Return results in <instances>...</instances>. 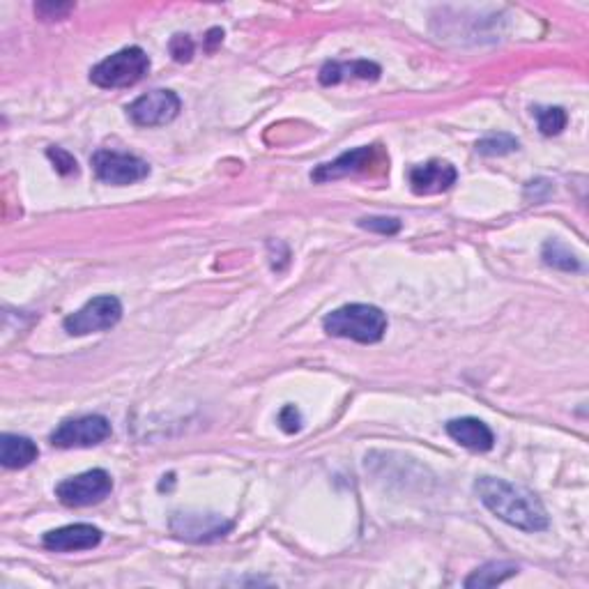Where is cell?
<instances>
[{
  "mask_svg": "<svg viewBox=\"0 0 589 589\" xmlns=\"http://www.w3.org/2000/svg\"><path fill=\"white\" fill-rule=\"evenodd\" d=\"M474 493L484 507L511 527H518L523 532H543L548 530V514L539 502V497L509 484L504 479L479 477L474 481Z\"/></svg>",
  "mask_w": 589,
  "mask_h": 589,
  "instance_id": "1",
  "label": "cell"
},
{
  "mask_svg": "<svg viewBox=\"0 0 589 589\" xmlns=\"http://www.w3.org/2000/svg\"><path fill=\"white\" fill-rule=\"evenodd\" d=\"M325 332L357 343H378L387 332V316L373 304H346L323 320Z\"/></svg>",
  "mask_w": 589,
  "mask_h": 589,
  "instance_id": "2",
  "label": "cell"
},
{
  "mask_svg": "<svg viewBox=\"0 0 589 589\" xmlns=\"http://www.w3.org/2000/svg\"><path fill=\"white\" fill-rule=\"evenodd\" d=\"M150 72V58L141 47H127L93 67L90 81L99 88L136 86Z\"/></svg>",
  "mask_w": 589,
  "mask_h": 589,
  "instance_id": "3",
  "label": "cell"
},
{
  "mask_svg": "<svg viewBox=\"0 0 589 589\" xmlns=\"http://www.w3.org/2000/svg\"><path fill=\"white\" fill-rule=\"evenodd\" d=\"M122 318V304L113 295H99L81 307L72 316L65 318V332L70 336H88L95 332H106L116 327Z\"/></svg>",
  "mask_w": 589,
  "mask_h": 589,
  "instance_id": "4",
  "label": "cell"
},
{
  "mask_svg": "<svg viewBox=\"0 0 589 589\" xmlns=\"http://www.w3.org/2000/svg\"><path fill=\"white\" fill-rule=\"evenodd\" d=\"M113 491V479L106 470H88L83 474H76L56 486V497L65 507H90L99 504L104 497H109Z\"/></svg>",
  "mask_w": 589,
  "mask_h": 589,
  "instance_id": "5",
  "label": "cell"
},
{
  "mask_svg": "<svg viewBox=\"0 0 589 589\" xmlns=\"http://www.w3.org/2000/svg\"><path fill=\"white\" fill-rule=\"evenodd\" d=\"M175 537L189 543H210L224 539L233 530V520L219 514H201V511H178L168 520Z\"/></svg>",
  "mask_w": 589,
  "mask_h": 589,
  "instance_id": "6",
  "label": "cell"
},
{
  "mask_svg": "<svg viewBox=\"0 0 589 589\" xmlns=\"http://www.w3.org/2000/svg\"><path fill=\"white\" fill-rule=\"evenodd\" d=\"M93 168L99 180L113 187L134 185L150 175V166L141 157L113 150H99L93 157Z\"/></svg>",
  "mask_w": 589,
  "mask_h": 589,
  "instance_id": "7",
  "label": "cell"
},
{
  "mask_svg": "<svg viewBox=\"0 0 589 589\" xmlns=\"http://www.w3.org/2000/svg\"><path fill=\"white\" fill-rule=\"evenodd\" d=\"M106 438H111L109 419L102 415H86L60 424L56 431L51 433V445L58 449L95 447Z\"/></svg>",
  "mask_w": 589,
  "mask_h": 589,
  "instance_id": "8",
  "label": "cell"
},
{
  "mask_svg": "<svg viewBox=\"0 0 589 589\" xmlns=\"http://www.w3.org/2000/svg\"><path fill=\"white\" fill-rule=\"evenodd\" d=\"M180 97L171 90H152L127 106V116L136 127H162L178 118Z\"/></svg>",
  "mask_w": 589,
  "mask_h": 589,
  "instance_id": "9",
  "label": "cell"
},
{
  "mask_svg": "<svg viewBox=\"0 0 589 589\" xmlns=\"http://www.w3.org/2000/svg\"><path fill=\"white\" fill-rule=\"evenodd\" d=\"M102 541V530L88 523H74L58 527L44 534V548L56 553H76V550H93Z\"/></svg>",
  "mask_w": 589,
  "mask_h": 589,
  "instance_id": "10",
  "label": "cell"
},
{
  "mask_svg": "<svg viewBox=\"0 0 589 589\" xmlns=\"http://www.w3.org/2000/svg\"><path fill=\"white\" fill-rule=\"evenodd\" d=\"M376 159V148L373 145H362V148L343 152L339 159H334L330 164H320L316 171L311 173L313 182H330L339 178H348V175L364 173L366 168Z\"/></svg>",
  "mask_w": 589,
  "mask_h": 589,
  "instance_id": "11",
  "label": "cell"
},
{
  "mask_svg": "<svg viewBox=\"0 0 589 589\" xmlns=\"http://www.w3.org/2000/svg\"><path fill=\"white\" fill-rule=\"evenodd\" d=\"M458 173L456 168L449 162H440V159H433V162L415 166L410 171V187L419 196L428 194H442L451 185H456Z\"/></svg>",
  "mask_w": 589,
  "mask_h": 589,
  "instance_id": "12",
  "label": "cell"
},
{
  "mask_svg": "<svg viewBox=\"0 0 589 589\" xmlns=\"http://www.w3.org/2000/svg\"><path fill=\"white\" fill-rule=\"evenodd\" d=\"M447 435L458 445L472 451H491L495 445V435L481 419L461 417L447 422Z\"/></svg>",
  "mask_w": 589,
  "mask_h": 589,
  "instance_id": "13",
  "label": "cell"
},
{
  "mask_svg": "<svg viewBox=\"0 0 589 589\" xmlns=\"http://www.w3.org/2000/svg\"><path fill=\"white\" fill-rule=\"evenodd\" d=\"M380 65L369 63V60H353V63H325L320 70V83L323 86H336V83L359 79V81H378L380 79Z\"/></svg>",
  "mask_w": 589,
  "mask_h": 589,
  "instance_id": "14",
  "label": "cell"
},
{
  "mask_svg": "<svg viewBox=\"0 0 589 589\" xmlns=\"http://www.w3.org/2000/svg\"><path fill=\"white\" fill-rule=\"evenodd\" d=\"M40 449L26 435H12L3 433L0 435V463L7 470H21L28 468L30 463L37 461Z\"/></svg>",
  "mask_w": 589,
  "mask_h": 589,
  "instance_id": "15",
  "label": "cell"
},
{
  "mask_svg": "<svg viewBox=\"0 0 589 589\" xmlns=\"http://www.w3.org/2000/svg\"><path fill=\"white\" fill-rule=\"evenodd\" d=\"M518 566L514 562H488L484 566H479L472 576L465 580V587L474 589V587H495L504 583V580L516 576Z\"/></svg>",
  "mask_w": 589,
  "mask_h": 589,
  "instance_id": "16",
  "label": "cell"
},
{
  "mask_svg": "<svg viewBox=\"0 0 589 589\" xmlns=\"http://www.w3.org/2000/svg\"><path fill=\"white\" fill-rule=\"evenodd\" d=\"M541 258H543V263L555 267V270H562V272H580V270H583V265H580L578 256L571 254V251L557 240H548L546 244H543Z\"/></svg>",
  "mask_w": 589,
  "mask_h": 589,
  "instance_id": "17",
  "label": "cell"
},
{
  "mask_svg": "<svg viewBox=\"0 0 589 589\" xmlns=\"http://www.w3.org/2000/svg\"><path fill=\"white\" fill-rule=\"evenodd\" d=\"M534 116H537L539 129L543 136H557L564 132L566 127V111L560 109V106H537L534 109Z\"/></svg>",
  "mask_w": 589,
  "mask_h": 589,
  "instance_id": "18",
  "label": "cell"
},
{
  "mask_svg": "<svg viewBox=\"0 0 589 589\" xmlns=\"http://www.w3.org/2000/svg\"><path fill=\"white\" fill-rule=\"evenodd\" d=\"M518 148L520 143L516 136L511 134H493L477 143V152L486 157H502V155H509V152H516Z\"/></svg>",
  "mask_w": 589,
  "mask_h": 589,
  "instance_id": "19",
  "label": "cell"
},
{
  "mask_svg": "<svg viewBox=\"0 0 589 589\" xmlns=\"http://www.w3.org/2000/svg\"><path fill=\"white\" fill-rule=\"evenodd\" d=\"M359 228L380 235H396L401 231V221L394 217H364L359 219Z\"/></svg>",
  "mask_w": 589,
  "mask_h": 589,
  "instance_id": "20",
  "label": "cell"
},
{
  "mask_svg": "<svg viewBox=\"0 0 589 589\" xmlns=\"http://www.w3.org/2000/svg\"><path fill=\"white\" fill-rule=\"evenodd\" d=\"M47 157L53 162V166H56V171L60 175H76L79 173V164H76V159L70 155V152L63 150V148H53L47 150Z\"/></svg>",
  "mask_w": 589,
  "mask_h": 589,
  "instance_id": "21",
  "label": "cell"
},
{
  "mask_svg": "<svg viewBox=\"0 0 589 589\" xmlns=\"http://www.w3.org/2000/svg\"><path fill=\"white\" fill-rule=\"evenodd\" d=\"M74 10V3H40L35 5V14L44 21H60Z\"/></svg>",
  "mask_w": 589,
  "mask_h": 589,
  "instance_id": "22",
  "label": "cell"
},
{
  "mask_svg": "<svg viewBox=\"0 0 589 589\" xmlns=\"http://www.w3.org/2000/svg\"><path fill=\"white\" fill-rule=\"evenodd\" d=\"M171 56L178 60V63H189L191 56H194V42H191L189 35H175L173 37Z\"/></svg>",
  "mask_w": 589,
  "mask_h": 589,
  "instance_id": "23",
  "label": "cell"
},
{
  "mask_svg": "<svg viewBox=\"0 0 589 589\" xmlns=\"http://www.w3.org/2000/svg\"><path fill=\"white\" fill-rule=\"evenodd\" d=\"M279 424L286 433H297L302 428L300 410H297L295 405H286V408L279 412Z\"/></svg>",
  "mask_w": 589,
  "mask_h": 589,
  "instance_id": "24",
  "label": "cell"
},
{
  "mask_svg": "<svg viewBox=\"0 0 589 589\" xmlns=\"http://www.w3.org/2000/svg\"><path fill=\"white\" fill-rule=\"evenodd\" d=\"M208 37H210V40H208V51H214V44L224 40V30H221V28H212L210 33H208Z\"/></svg>",
  "mask_w": 589,
  "mask_h": 589,
  "instance_id": "25",
  "label": "cell"
}]
</instances>
